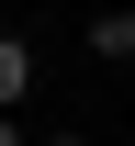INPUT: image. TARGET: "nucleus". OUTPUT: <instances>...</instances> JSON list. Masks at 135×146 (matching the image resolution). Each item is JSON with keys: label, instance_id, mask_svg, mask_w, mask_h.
<instances>
[{"label": "nucleus", "instance_id": "obj_4", "mask_svg": "<svg viewBox=\"0 0 135 146\" xmlns=\"http://www.w3.org/2000/svg\"><path fill=\"white\" fill-rule=\"evenodd\" d=\"M45 146H90V135H45Z\"/></svg>", "mask_w": 135, "mask_h": 146}, {"label": "nucleus", "instance_id": "obj_2", "mask_svg": "<svg viewBox=\"0 0 135 146\" xmlns=\"http://www.w3.org/2000/svg\"><path fill=\"white\" fill-rule=\"evenodd\" d=\"M90 56H135V11H101L90 23Z\"/></svg>", "mask_w": 135, "mask_h": 146}, {"label": "nucleus", "instance_id": "obj_3", "mask_svg": "<svg viewBox=\"0 0 135 146\" xmlns=\"http://www.w3.org/2000/svg\"><path fill=\"white\" fill-rule=\"evenodd\" d=\"M0 146H23V124H11V112H0Z\"/></svg>", "mask_w": 135, "mask_h": 146}, {"label": "nucleus", "instance_id": "obj_1", "mask_svg": "<svg viewBox=\"0 0 135 146\" xmlns=\"http://www.w3.org/2000/svg\"><path fill=\"white\" fill-rule=\"evenodd\" d=\"M23 90H34V45H23V34H0V112H11Z\"/></svg>", "mask_w": 135, "mask_h": 146}]
</instances>
